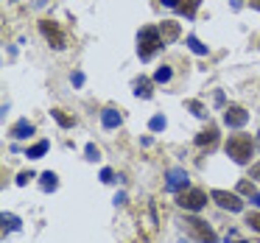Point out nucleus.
<instances>
[{
  "mask_svg": "<svg viewBox=\"0 0 260 243\" xmlns=\"http://www.w3.org/2000/svg\"><path fill=\"white\" fill-rule=\"evenodd\" d=\"M210 198H213L218 207H224V210H230V213H241L243 210V201L235 196V193H226V190H213L210 193Z\"/></svg>",
  "mask_w": 260,
  "mask_h": 243,
  "instance_id": "obj_5",
  "label": "nucleus"
},
{
  "mask_svg": "<svg viewBox=\"0 0 260 243\" xmlns=\"http://www.w3.org/2000/svg\"><path fill=\"white\" fill-rule=\"evenodd\" d=\"M53 118H56V123L59 126H64V129H68V126H73V118H68V115H64V112H59V109H53Z\"/></svg>",
  "mask_w": 260,
  "mask_h": 243,
  "instance_id": "obj_20",
  "label": "nucleus"
},
{
  "mask_svg": "<svg viewBox=\"0 0 260 243\" xmlns=\"http://www.w3.org/2000/svg\"><path fill=\"white\" fill-rule=\"evenodd\" d=\"M185 229L190 232L199 243H215V240H218V235H215V232L210 229L204 221H199V218H185Z\"/></svg>",
  "mask_w": 260,
  "mask_h": 243,
  "instance_id": "obj_4",
  "label": "nucleus"
},
{
  "mask_svg": "<svg viewBox=\"0 0 260 243\" xmlns=\"http://www.w3.org/2000/svg\"><path fill=\"white\" fill-rule=\"evenodd\" d=\"M73 84H76V87L84 84V76H81V73H73Z\"/></svg>",
  "mask_w": 260,
  "mask_h": 243,
  "instance_id": "obj_29",
  "label": "nucleus"
},
{
  "mask_svg": "<svg viewBox=\"0 0 260 243\" xmlns=\"http://www.w3.org/2000/svg\"><path fill=\"white\" fill-rule=\"evenodd\" d=\"M162 6H179V0H162Z\"/></svg>",
  "mask_w": 260,
  "mask_h": 243,
  "instance_id": "obj_31",
  "label": "nucleus"
},
{
  "mask_svg": "<svg viewBox=\"0 0 260 243\" xmlns=\"http://www.w3.org/2000/svg\"><path fill=\"white\" fill-rule=\"evenodd\" d=\"M252 179H257V182H260V162H257V165H252Z\"/></svg>",
  "mask_w": 260,
  "mask_h": 243,
  "instance_id": "obj_28",
  "label": "nucleus"
},
{
  "mask_svg": "<svg viewBox=\"0 0 260 243\" xmlns=\"http://www.w3.org/2000/svg\"><path fill=\"white\" fill-rule=\"evenodd\" d=\"M182 187H187V173L185 168H171L168 170V190H182Z\"/></svg>",
  "mask_w": 260,
  "mask_h": 243,
  "instance_id": "obj_8",
  "label": "nucleus"
},
{
  "mask_svg": "<svg viewBox=\"0 0 260 243\" xmlns=\"http://www.w3.org/2000/svg\"><path fill=\"white\" fill-rule=\"evenodd\" d=\"M59 182H56V173H51V170H45L42 173V190H56Z\"/></svg>",
  "mask_w": 260,
  "mask_h": 243,
  "instance_id": "obj_16",
  "label": "nucleus"
},
{
  "mask_svg": "<svg viewBox=\"0 0 260 243\" xmlns=\"http://www.w3.org/2000/svg\"><path fill=\"white\" fill-rule=\"evenodd\" d=\"M246 224L252 226L254 232H260V213H249V215H246Z\"/></svg>",
  "mask_w": 260,
  "mask_h": 243,
  "instance_id": "obj_22",
  "label": "nucleus"
},
{
  "mask_svg": "<svg viewBox=\"0 0 260 243\" xmlns=\"http://www.w3.org/2000/svg\"><path fill=\"white\" fill-rule=\"evenodd\" d=\"M171 79V70L168 67H159L157 73H154V81H168Z\"/></svg>",
  "mask_w": 260,
  "mask_h": 243,
  "instance_id": "obj_24",
  "label": "nucleus"
},
{
  "mask_svg": "<svg viewBox=\"0 0 260 243\" xmlns=\"http://www.w3.org/2000/svg\"><path fill=\"white\" fill-rule=\"evenodd\" d=\"M45 151H48V140H40L34 148H28V157H31V159H40Z\"/></svg>",
  "mask_w": 260,
  "mask_h": 243,
  "instance_id": "obj_17",
  "label": "nucleus"
},
{
  "mask_svg": "<svg viewBox=\"0 0 260 243\" xmlns=\"http://www.w3.org/2000/svg\"><path fill=\"white\" fill-rule=\"evenodd\" d=\"M28 179H31V173H20V176H17V185H25Z\"/></svg>",
  "mask_w": 260,
  "mask_h": 243,
  "instance_id": "obj_30",
  "label": "nucleus"
},
{
  "mask_svg": "<svg viewBox=\"0 0 260 243\" xmlns=\"http://www.w3.org/2000/svg\"><path fill=\"white\" fill-rule=\"evenodd\" d=\"M187 109H193V115H196V118H204V115H207V112H204V107H202L199 101H187Z\"/></svg>",
  "mask_w": 260,
  "mask_h": 243,
  "instance_id": "obj_23",
  "label": "nucleus"
},
{
  "mask_svg": "<svg viewBox=\"0 0 260 243\" xmlns=\"http://www.w3.org/2000/svg\"><path fill=\"white\" fill-rule=\"evenodd\" d=\"M257 146H260V134H257Z\"/></svg>",
  "mask_w": 260,
  "mask_h": 243,
  "instance_id": "obj_33",
  "label": "nucleus"
},
{
  "mask_svg": "<svg viewBox=\"0 0 260 243\" xmlns=\"http://www.w3.org/2000/svg\"><path fill=\"white\" fill-rule=\"evenodd\" d=\"M179 34H182V28L176 23H159V37H162V42H174V40H179Z\"/></svg>",
  "mask_w": 260,
  "mask_h": 243,
  "instance_id": "obj_9",
  "label": "nucleus"
},
{
  "mask_svg": "<svg viewBox=\"0 0 260 243\" xmlns=\"http://www.w3.org/2000/svg\"><path fill=\"white\" fill-rule=\"evenodd\" d=\"M199 3H202V0H182L179 12L185 14V17H193V14H196V9H199Z\"/></svg>",
  "mask_w": 260,
  "mask_h": 243,
  "instance_id": "obj_15",
  "label": "nucleus"
},
{
  "mask_svg": "<svg viewBox=\"0 0 260 243\" xmlns=\"http://www.w3.org/2000/svg\"><path fill=\"white\" fill-rule=\"evenodd\" d=\"M238 193L249 196V201H252L254 207H260V193L254 190V185H252V182H246V179H243V182H238Z\"/></svg>",
  "mask_w": 260,
  "mask_h": 243,
  "instance_id": "obj_11",
  "label": "nucleus"
},
{
  "mask_svg": "<svg viewBox=\"0 0 260 243\" xmlns=\"http://www.w3.org/2000/svg\"><path fill=\"white\" fill-rule=\"evenodd\" d=\"M148 129H151V131H162V129H165V118H162V115H157V118H151V123H148Z\"/></svg>",
  "mask_w": 260,
  "mask_h": 243,
  "instance_id": "obj_21",
  "label": "nucleus"
},
{
  "mask_svg": "<svg viewBox=\"0 0 260 243\" xmlns=\"http://www.w3.org/2000/svg\"><path fill=\"white\" fill-rule=\"evenodd\" d=\"M187 48H190L193 53H199V56H207V48H204L196 37H187Z\"/></svg>",
  "mask_w": 260,
  "mask_h": 243,
  "instance_id": "obj_18",
  "label": "nucleus"
},
{
  "mask_svg": "<svg viewBox=\"0 0 260 243\" xmlns=\"http://www.w3.org/2000/svg\"><path fill=\"white\" fill-rule=\"evenodd\" d=\"M226 243H246V240H241V237H238L235 232H230V235H226Z\"/></svg>",
  "mask_w": 260,
  "mask_h": 243,
  "instance_id": "obj_27",
  "label": "nucleus"
},
{
  "mask_svg": "<svg viewBox=\"0 0 260 243\" xmlns=\"http://www.w3.org/2000/svg\"><path fill=\"white\" fill-rule=\"evenodd\" d=\"M249 6H252V9H257V12H260V0H249Z\"/></svg>",
  "mask_w": 260,
  "mask_h": 243,
  "instance_id": "obj_32",
  "label": "nucleus"
},
{
  "mask_svg": "<svg viewBox=\"0 0 260 243\" xmlns=\"http://www.w3.org/2000/svg\"><path fill=\"white\" fill-rule=\"evenodd\" d=\"M162 45L165 42H162V37H159V28H154V25H146V28L140 31V37H137V53H140L143 62L151 59Z\"/></svg>",
  "mask_w": 260,
  "mask_h": 243,
  "instance_id": "obj_1",
  "label": "nucleus"
},
{
  "mask_svg": "<svg viewBox=\"0 0 260 243\" xmlns=\"http://www.w3.org/2000/svg\"><path fill=\"white\" fill-rule=\"evenodd\" d=\"M224 123L226 126H232V129H241V126H246L249 123V112L243 107H226V112H224Z\"/></svg>",
  "mask_w": 260,
  "mask_h": 243,
  "instance_id": "obj_6",
  "label": "nucleus"
},
{
  "mask_svg": "<svg viewBox=\"0 0 260 243\" xmlns=\"http://www.w3.org/2000/svg\"><path fill=\"white\" fill-rule=\"evenodd\" d=\"M215 140H218V129H215V126H207V129L196 137V146H213Z\"/></svg>",
  "mask_w": 260,
  "mask_h": 243,
  "instance_id": "obj_12",
  "label": "nucleus"
},
{
  "mask_svg": "<svg viewBox=\"0 0 260 243\" xmlns=\"http://www.w3.org/2000/svg\"><path fill=\"white\" fill-rule=\"evenodd\" d=\"M135 95H137V98H151V81H148V79H137Z\"/></svg>",
  "mask_w": 260,
  "mask_h": 243,
  "instance_id": "obj_14",
  "label": "nucleus"
},
{
  "mask_svg": "<svg viewBox=\"0 0 260 243\" xmlns=\"http://www.w3.org/2000/svg\"><path fill=\"white\" fill-rule=\"evenodd\" d=\"M12 232V229H20V218H14V215H6L3 213V232Z\"/></svg>",
  "mask_w": 260,
  "mask_h": 243,
  "instance_id": "obj_19",
  "label": "nucleus"
},
{
  "mask_svg": "<svg viewBox=\"0 0 260 243\" xmlns=\"http://www.w3.org/2000/svg\"><path fill=\"white\" fill-rule=\"evenodd\" d=\"M87 157H90V159H98V148H95V146H87Z\"/></svg>",
  "mask_w": 260,
  "mask_h": 243,
  "instance_id": "obj_26",
  "label": "nucleus"
},
{
  "mask_svg": "<svg viewBox=\"0 0 260 243\" xmlns=\"http://www.w3.org/2000/svg\"><path fill=\"white\" fill-rule=\"evenodd\" d=\"M252 148H254V143L249 134H232L230 140H226V157H232V162L243 165L252 157Z\"/></svg>",
  "mask_w": 260,
  "mask_h": 243,
  "instance_id": "obj_2",
  "label": "nucleus"
},
{
  "mask_svg": "<svg viewBox=\"0 0 260 243\" xmlns=\"http://www.w3.org/2000/svg\"><path fill=\"white\" fill-rule=\"evenodd\" d=\"M40 28H42V34H45V40L51 42V45L56 48V51H59V48H64V34L59 31V25H56V23H51V20H42Z\"/></svg>",
  "mask_w": 260,
  "mask_h": 243,
  "instance_id": "obj_7",
  "label": "nucleus"
},
{
  "mask_svg": "<svg viewBox=\"0 0 260 243\" xmlns=\"http://www.w3.org/2000/svg\"><path fill=\"white\" fill-rule=\"evenodd\" d=\"M176 204H179L182 210H190V213H199V210L204 207V204H207V193L204 190H196V187H193V190H182L179 196H176Z\"/></svg>",
  "mask_w": 260,
  "mask_h": 243,
  "instance_id": "obj_3",
  "label": "nucleus"
},
{
  "mask_svg": "<svg viewBox=\"0 0 260 243\" xmlns=\"http://www.w3.org/2000/svg\"><path fill=\"white\" fill-rule=\"evenodd\" d=\"M120 120H123V118H120V112H118V109H112V107L101 112V123L107 126V129H118Z\"/></svg>",
  "mask_w": 260,
  "mask_h": 243,
  "instance_id": "obj_10",
  "label": "nucleus"
},
{
  "mask_svg": "<svg viewBox=\"0 0 260 243\" xmlns=\"http://www.w3.org/2000/svg\"><path fill=\"white\" fill-rule=\"evenodd\" d=\"M112 179H115V173H112L109 168H107V170H101V182H112Z\"/></svg>",
  "mask_w": 260,
  "mask_h": 243,
  "instance_id": "obj_25",
  "label": "nucleus"
},
{
  "mask_svg": "<svg viewBox=\"0 0 260 243\" xmlns=\"http://www.w3.org/2000/svg\"><path fill=\"white\" fill-rule=\"evenodd\" d=\"M31 131H34V126L28 123V120H20V123H14V129H12V134L17 137V140H23V137H28Z\"/></svg>",
  "mask_w": 260,
  "mask_h": 243,
  "instance_id": "obj_13",
  "label": "nucleus"
}]
</instances>
